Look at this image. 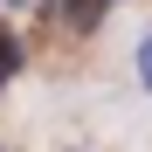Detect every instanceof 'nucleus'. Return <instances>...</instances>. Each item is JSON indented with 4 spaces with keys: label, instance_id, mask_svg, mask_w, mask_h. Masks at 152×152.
Returning a JSON list of instances; mask_svg holds the SVG:
<instances>
[{
    "label": "nucleus",
    "instance_id": "obj_1",
    "mask_svg": "<svg viewBox=\"0 0 152 152\" xmlns=\"http://www.w3.org/2000/svg\"><path fill=\"white\" fill-rule=\"evenodd\" d=\"M97 14H104V7H97V0H69V21H76V28H90Z\"/></svg>",
    "mask_w": 152,
    "mask_h": 152
},
{
    "label": "nucleus",
    "instance_id": "obj_2",
    "mask_svg": "<svg viewBox=\"0 0 152 152\" xmlns=\"http://www.w3.org/2000/svg\"><path fill=\"white\" fill-rule=\"evenodd\" d=\"M145 76H152V48H145Z\"/></svg>",
    "mask_w": 152,
    "mask_h": 152
}]
</instances>
